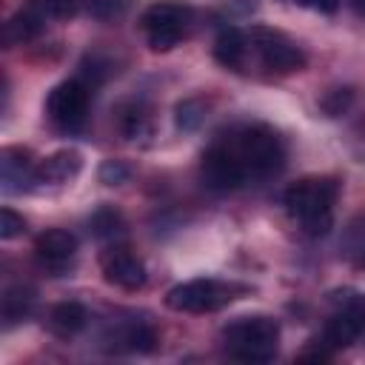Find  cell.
Wrapping results in <instances>:
<instances>
[{"mask_svg":"<svg viewBox=\"0 0 365 365\" xmlns=\"http://www.w3.org/2000/svg\"><path fill=\"white\" fill-rule=\"evenodd\" d=\"M191 17H194L191 6H185L180 0H157V3H151L140 17L145 40H148V48L151 51H171L174 46H180V40L188 34Z\"/></svg>","mask_w":365,"mask_h":365,"instance_id":"8992f818","label":"cell"},{"mask_svg":"<svg viewBox=\"0 0 365 365\" xmlns=\"http://www.w3.org/2000/svg\"><path fill=\"white\" fill-rule=\"evenodd\" d=\"M34 257L46 271L60 277L71 268L77 257V237L66 228H48L34 240Z\"/></svg>","mask_w":365,"mask_h":365,"instance_id":"8fae6325","label":"cell"},{"mask_svg":"<svg viewBox=\"0 0 365 365\" xmlns=\"http://www.w3.org/2000/svg\"><path fill=\"white\" fill-rule=\"evenodd\" d=\"M88 103H91V88L80 77H71L48 91L46 114L60 131H80L88 120Z\"/></svg>","mask_w":365,"mask_h":365,"instance_id":"ba28073f","label":"cell"},{"mask_svg":"<svg viewBox=\"0 0 365 365\" xmlns=\"http://www.w3.org/2000/svg\"><path fill=\"white\" fill-rule=\"evenodd\" d=\"M336 200H339L336 177H302L282 191L285 211L302 225L308 237H325L331 231Z\"/></svg>","mask_w":365,"mask_h":365,"instance_id":"6da1fadb","label":"cell"},{"mask_svg":"<svg viewBox=\"0 0 365 365\" xmlns=\"http://www.w3.org/2000/svg\"><path fill=\"white\" fill-rule=\"evenodd\" d=\"M46 29V14L29 0L23 9H17L6 26H3V43L11 48V46H23V43H31L34 37H40V31Z\"/></svg>","mask_w":365,"mask_h":365,"instance_id":"5bb4252c","label":"cell"},{"mask_svg":"<svg viewBox=\"0 0 365 365\" xmlns=\"http://www.w3.org/2000/svg\"><path fill=\"white\" fill-rule=\"evenodd\" d=\"M339 257L348 265L365 271V211H356L345 222V228L339 234Z\"/></svg>","mask_w":365,"mask_h":365,"instance_id":"e0dca14e","label":"cell"},{"mask_svg":"<svg viewBox=\"0 0 365 365\" xmlns=\"http://www.w3.org/2000/svg\"><path fill=\"white\" fill-rule=\"evenodd\" d=\"M291 3L305 6V9H314V11H325V14H331V11L339 9V0H291Z\"/></svg>","mask_w":365,"mask_h":365,"instance_id":"f1b7e54d","label":"cell"},{"mask_svg":"<svg viewBox=\"0 0 365 365\" xmlns=\"http://www.w3.org/2000/svg\"><path fill=\"white\" fill-rule=\"evenodd\" d=\"M334 302V314L325 322L322 334L311 339L302 351L305 359H331L336 351L348 348L365 331V294L354 288H336L328 294Z\"/></svg>","mask_w":365,"mask_h":365,"instance_id":"7a4b0ae2","label":"cell"},{"mask_svg":"<svg viewBox=\"0 0 365 365\" xmlns=\"http://www.w3.org/2000/svg\"><path fill=\"white\" fill-rule=\"evenodd\" d=\"M100 271L108 285H117L123 291H137L145 285V262L128 248V245H111L100 254Z\"/></svg>","mask_w":365,"mask_h":365,"instance_id":"30bf717a","label":"cell"},{"mask_svg":"<svg viewBox=\"0 0 365 365\" xmlns=\"http://www.w3.org/2000/svg\"><path fill=\"white\" fill-rule=\"evenodd\" d=\"M117 128L125 140L145 137L151 131V114L140 100H128L117 108Z\"/></svg>","mask_w":365,"mask_h":365,"instance_id":"d6986e66","label":"cell"},{"mask_svg":"<svg viewBox=\"0 0 365 365\" xmlns=\"http://www.w3.org/2000/svg\"><path fill=\"white\" fill-rule=\"evenodd\" d=\"M245 288L234 285V282H222L214 277H197V279H188V282L168 288L165 305L177 314H211V311L225 308Z\"/></svg>","mask_w":365,"mask_h":365,"instance_id":"5b68a950","label":"cell"},{"mask_svg":"<svg viewBox=\"0 0 365 365\" xmlns=\"http://www.w3.org/2000/svg\"><path fill=\"white\" fill-rule=\"evenodd\" d=\"M131 0H86V11L94 20H117L128 11Z\"/></svg>","mask_w":365,"mask_h":365,"instance_id":"d4e9b609","label":"cell"},{"mask_svg":"<svg viewBox=\"0 0 365 365\" xmlns=\"http://www.w3.org/2000/svg\"><path fill=\"white\" fill-rule=\"evenodd\" d=\"M108 60H103V57H97V54H88L83 63H80V80L91 88V86H100L106 77H108Z\"/></svg>","mask_w":365,"mask_h":365,"instance_id":"4316f807","label":"cell"},{"mask_svg":"<svg viewBox=\"0 0 365 365\" xmlns=\"http://www.w3.org/2000/svg\"><path fill=\"white\" fill-rule=\"evenodd\" d=\"M354 106V88L348 86H336V88H328L319 100V108L328 114V117H342L348 114V108Z\"/></svg>","mask_w":365,"mask_h":365,"instance_id":"603a6c76","label":"cell"},{"mask_svg":"<svg viewBox=\"0 0 365 365\" xmlns=\"http://www.w3.org/2000/svg\"><path fill=\"white\" fill-rule=\"evenodd\" d=\"M205 120V103L200 97H185L174 106V125L180 131H197Z\"/></svg>","mask_w":365,"mask_h":365,"instance_id":"7402d4cb","label":"cell"},{"mask_svg":"<svg viewBox=\"0 0 365 365\" xmlns=\"http://www.w3.org/2000/svg\"><path fill=\"white\" fill-rule=\"evenodd\" d=\"M83 168V157L77 148H60L54 154H48L46 160L37 163V171H34V180L43 182V185H63L68 180H74Z\"/></svg>","mask_w":365,"mask_h":365,"instance_id":"4fadbf2b","label":"cell"},{"mask_svg":"<svg viewBox=\"0 0 365 365\" xmlns=\"http://www.w3.org/2000/svg\"><path fill=\"white\" fill-rule=\"evenodd\" d=\"M34 288L31 285H23V282H14L3 291V299H0V317H3V328H14L20 322L29 319L31 308H34Z\"/></svg>","mask_w":365,"mask_h":365,"instance_id":"2e32d148","label":"cell"},{"mask_svg":"<svg viewBox=\"0 0 365 365\" xmlns=\"http://www.w3.org/2000/svg\"><path fill=\"white\" fill-rule=\"evenodd\" d=\"M128 177H131V165H128L125 160L108 157V160H103L100 168H97V180H100L103 185H123V182H128Z\"/></svg>","mask_w":365,"mask_h":365,"instance_id":"cb8c5ba5","label":"cell"},{"mask_svg":"<svg viewBox=\"0 0 365 365\" xmlns=\"http://www.w3.org/2000/svg\"><path fill=\"white\" fill-rule=\"evenodd\" d=\"M88 231L97 240H114V237H120L125 231V217L114 205H100L88 217Z\"/></svg>","mask_w":365,"mask_h":365,"instance_id":"44dd1931","label":"cell"},{"mask_svg":"<svg viewBox=\"0 0 365 365\" xmlns=\"http://www.w3.org/2000/svg\"><path fill=\"white\" fill-rule=\"evenodd\" d=\"M248 43L251 48L257 51V57L262 60V66L268 71H277V74H291V71H302L308 57L305 51L279 29H271V26H251L248 31Z\"/></svg>","mask_w":365,"mask_h":365,"instance_id":"52a82bcc","label":"cell"},{"mask_svg":"<svg viewBox=\"0 0 365 365\" xmlns=\"http://www.w3.org/2000/svg\"><path fill=\"white\" fill-rule=\"evenodd\" d=\"M26 231V220L23 214H17L14 208H3L0 211V240H14Z\"/></svg>","mask_w":365,"mask_h":365,"instance_id":"83f0119b","label":"cell"},{"mask_svg":"<svg viewBox=\"0 0 365 365\" xmlns=\"http://www.w3.org/2000/svg\"><path fill=\"white\" fill-rule=\"evenodd\" d=\"M222 348L240 362H268L279 348V322L268 314H251L231 319L222 334Z\"/></svg>","mask_w":365,"mask_h":365,"instance_id":"277c9868","label":"cell"},{"mask_svg":"<svg viewBox=\"0 0 365 365\" xmlns=\"http://www.w3.org/2000/svg\"><path fill=\"white\" fill-rule=\"evenodd\" d=\"M46 20H71L80 11V0H31Z\"/></svg>","mask_w":365,"mask_h":365,"instance_id":"484cf974","label":"cell"},{"mask_svg":"<svg viewBox=\"0 0 365 365\" xmlns=\"http://www.w3.org/2000/svg\"><path fill=\"white\" fill-rule=\"evenodd\" d=\"M200 182L214 194L237 191L248 182V174L234 154L231 143H211L200 157Z\"/></svg>","mask_w":365,"mask_h":365,"instance_id":"9c48e42d","label":"cell"},{"mask_svg":"<svg viewBox=\"0 0 365 365\" xmlns=\"http://www.w3.org/2000/svg\"><path fill=\"white\" fill-rule=\"evenodd\" d=\"M114 342H117V348H123V351L148 354V351H154V345H157V331H154L148 322H143V319H131V322H125V325L114 334Z\"/></svg>","mask_w":365,"mask_h":365,"instance_id":"ffe728a7","label":"cell"},{"mask_svg":"<svg viewBox=\"0 0 365 365\" xmlns=\"http://www.w3.org/2000/svg\"><path fill=\"white\" fill-rule=\"evenodd\" d=\"M231 148L240 157L248 180H271L285 168V143L282 137L265 125V123H251L242 125L240 131L231 134Z\"/></svg>","mask_w":365,"mask_h":365,"instance_id":"3957f363","label":"cell"},{"mask_svg":"<svg viewBox=\"0 0 365 365\" xmlns=\"http://www.w3.org/2000/svg\"><path fill=\"white\" fill-rule=\"evenodd\" d=\"M37 171V160L29 148L23 145H6L0 151V188L3 194H20L29 188V182L34 180Z\"/></svg>","mask_w":365,"mask_h":365,"instance_id":"7c38bea8","label":"cell"},{"mask_svg":"<svg viewBox=\"0 0 365 365\" xmlns=\"http://www.w3.org/2000/svg\"><path fill=\"white\" fill-rule=\"evenodd\" d=\"M248 46H251L248 43V34L240 31V29H234V26H228L214 40V60L222 68H228V71H242L245 57H248Z\"/></svg>","mask_w":365,"mask_h":365,"instance_id":"9a60e30c","label":"cell"},{"mask_svg":"<svg viewBox=\"0 0 365 365\" xmlns=\"http://www.w3.org/2000/svg\"><path fill=\"white\" fill-rule=\"evenodd\" d=\"M354 6H356V11H362V14H365V0H354Z\"/></svg>","mask_w":365,"mask_h":365,"instance_id":"f546056e","label":"cell"},{"mask_svg":"<svg viewBox=\"0 0 365 365\" xmlns=\"http://www.w3.org/2000/svg\"><path fill=\"white\" fill-rule=\"evenodd\" d=\"M86 325H88V311H86V305H80V302H74V299L57 302V305L48 311V328H51V334H57V336H74V334H80Z\"/></svg>","mask_w":365,"mask_h":365,"instance_id":"ac0fdd59","label":"cell"}]
</instances>
